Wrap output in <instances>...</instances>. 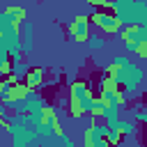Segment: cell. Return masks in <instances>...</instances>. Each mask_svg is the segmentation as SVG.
I'll return each mask as SVG.
<instances>
[{"instance_id":"6da1fadb","label":"cell","mask_w":147,"mask_h":147,"mask_svg":"<svg viewBox=\"0 0 147 147\" xmlns=\"http://www.w3.org/2000/svg\"><path fill=\"white\" fill-rule=\"evenodd\" d=\"M106 76H110L117 83V87L122 90V94H124L126 101L131 96H136V92L145 83V69L140 64L131 62L126 55H115L108 62V67H106Z\"/></svg>"},{"instance_id":"7a4b0ae2","label":"cell","mask_w":147,"mask_h":147,"mask_svg":"<svg viewBox=\"0 0 147 147\" xmlns=\"http://www.w3.org/2000/svg\"><path fill=\"white\" fill-rule=\"evenodd\" d=\"M92 92H90V85L83 83V80H71V87H69V115L71 119H80L90 113V106H92Z\"/></svg>"},{"instance_id":"3957f363","label":"cell","mask_w":147,"mask_h":147,"mask_svg":"<svg viewBox=\"0 0 147 147\" xmlns=\"http://www.w3.org/2000/svg\"><path fill=\"white\" fill-rule=\"evenodd\" d=\"M99 96H101V99L106 101V106H110V108H119V110H122V106L126 103V99H124L122 90L117 87V83H115L110 76H106V74H103L101 85H99Z\"/></svg>"},{"instance_id":"277c9868","label":"cell","mask_w":147,"mask_h":147,"mask_svg":"<svg viewBox=\"0 0 147 147\" xmlns=\"http://www.w3.org/2000/svg\"><path fill=\"white\" fill-rule=\"evenodd\" d=\"M92 23L96 28H101L106 34H119V30L124 28V23L117 18L115 11H94L92 14Z\"/></svg>"},{"instance_id":"5b68a950","label":"cell","mask_w":147,"mask_h":147,"mask_svg":"<svg viewBox=\"0 0 147 147\" xmlns=\"http://www.w3.org/2000/svg\"><path fill=\"white\" fill-rule=\"evenodd\" d=\"M106 131H108V124H92L83 131V145L85 147H108V138H106Z\"/></svg>"},{"instance_id":"8992f818","label":"cell","mask_w":147,"mask_h":147,"mask_svg":"<svg viewBox=\"0 0 147 147\" xmlns=\"http://www.w3.org/2000/svg\"><path fill=\"white\" fill-rule=\"evenodd\" d=\"M69 37L76 44H87V39H90V16H85V14L74 16L71 23H69Z\"/></svg>"},{"instance_id":"52a82bcc","label":"cell","mask_w":147,"mask_h":147,"mask_svg":"<svg viewBox=\"0 0 147 147\" xmlns=\"http://www.w3.org/2000/svg\"><path fill=\"white\" fill-rule=\"evenodd\" d=\"M119 39H122V44H124L131 53H136L138 46L142 44V32H140L138 25H124V28L119 30Z\"/></svg>"},{"instance_id":"ba28073f","label":"cell","mask_w":147,"mask_h":147,"mask_svg":"<svg viewBox=\"0 0 147 147\" xmlns=\"http://www.w3.org/2000/svg\"><path fill=\"white\" fill-rule=\"evenodd\" d=\"M25 16H28V11L21 5H5L2 7V14H0V18H5L9 23H16V25H21L25 21Z\"/></svg>"},{"instance_id":"9c48e42d","label":"cell","mask_w":147,"mask_h":147,"mask_svg":"<svg viewBox=\"0 0 147 147\" xmlns=\"http://www.w3.org/2000/svg\"><path fill=\"white\" fill-rule=\"evenodd\" d=\"M44 74H46L44 67H30V71H28V76H25V83L37 90V87L44 83Z\"/></svg>"},{"instance_id":"30bf717a","label":"cell","mask_w":147,"mask_h":147,"mask_svg":"<svg viewBox=\"0 0 147 147\" xmlns=\"http://www.w3.org/2000/svg\"><path fill=\"white\" fill-rule=\"evenodd\" d=\"M18 80L14 78V76H5V80L0 83V101L2 103H7L9 101V96H11V90H14V85H16Z\"/></svg>"},{"instance_id":"8fae6325","label":"cell","mask_w":147,"mask_h":147,"mask_svg":"<svg viewBox=\"0 0 147 147\" xmlns=\"http://www.w3.org/2000/svg\"><path fill=\"white\" fill-rule=\"evenodd\" d=\"M21 28H23V34H21V37H23V51L30 53V48H32V30H34V28H32V23H28V21H23Z\"/></svg>"},{"instance_id":"7c38bea8","label":"cell","mask_w":147,"mask_h":147,"mask_svg":"<svg viewBox=\"0 0 147 147\" xmlns=\"http://www.w3.org/2000/svg\"><path fill=\"white\" fill-rule=\"evenodd\" d=\"M106 101L99 96V99H92V106H90V115L94 117V119H103V113H106Z\"/></svg>"},{"instance_id":"4fadbf2b","label":"cell","mask_w":147,"mask_h":147,"mask_svg":"<svg viewBox=\"0 0 147 147\" xmlns=\"http://www.w3.org/2000/svg\"><path fill=\"white\" fill-rule=\"evenodd\" d=\"M106 138H108V142H110V145H117V142H122L124 133H122V129H119L117 124H110V126H108V131H106Z\"/></svg>"},{"instance_id":"5bb4252c","label":"cell","mask_w":147,"mask_h":147,"mask_svg":"<svg viewBox=\"0 0 147 147\" xmlns=\"http://www.w3.org/2000/svg\"><path fill=\"white\" fill-rule=\"evenodd\" d=\"M28 71H30V67L23 62V60H18V62H14V67H11V76L18 80V78H25L28 76Z\"/></svg>"},{"instance_id":"9a60e30c","label":"cell","mask_w":147,"mask_h":147,"mask_svg":"<svg viewBox=\"0 0 147 147\" xmlns=\"http://www.w3.org/2000/svg\"><path fill=\"white\" fill-rule=\"evenodd\" d=\"M117 126L122 129V133H124V136H133V133H136V124H133V122H129V119H122V117H119Z\"/></svg>"},{"instance_id":"2e32d148","label":"cell","mask_w":147,"mask_h":147,"mask_svg":"<svg viewBox=\"0 0 147 147\" xmlns=\"http://www.w3.org/2000/svg\"><path fill=\"white\" fill-rule=\"evenodd\" d=\"M87 46H90V48H94V51H99V48H103V46H106V41H103L101 37H96V34H90Z\"/></svg>"},{"instance_id":"e0dca14e","label":"cell","mask_w":147,"mask_h":147,"mask_svg":"<svg viewBox=\"0 0 147 147\" xmlns=\"http://www.w3.org/2000/svg\"><path fill=\"white\" fill-rule=\"evenodd\" d=\"M133 117H136L138 122H145V124H147V108H136Z\"/></svg>"},{"instance_id":"ac0fdd59","label":"cell","mask_w":147,"mask_h":147,"mask_svg":"<svg viewBox=\"0 0 147 147\" xmlns=\"http://www.w3.org/2000/svg\"><path fill=\"white\" fill-rule=\"evenodd\" d=\"M85 2H87V5H106V7L110 9V2H113V0H85Z\"/></svg>"},{"instance_id":"d6986e66","label":"cell","mask_w":147,"mask_h":147,"mask_svg":"<svg viewBox=\"0 0 147 147\" xmlns=\"http://www.w3.org/2000/svg\"><path fill=\"white\" fill-rule=\"evenodd\" d=\"M60 142H62V145H64V147H71V145H74V142H71V140H69V138H67V136H62V138H60Z\"/></svg>"}]
</instances>
